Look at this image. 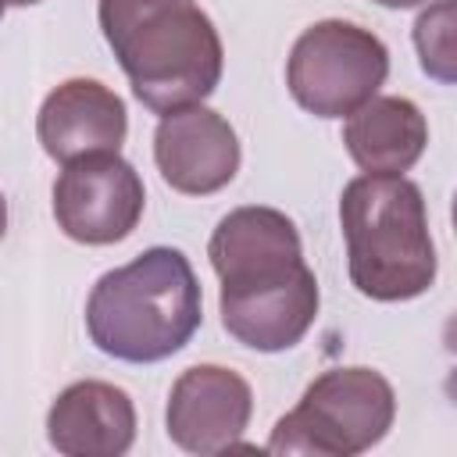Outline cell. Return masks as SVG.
<instances>
[{"label": "cell", "mask_w": 457, "mask_h": 457, "mask_svg": "<svg viewBox=\"0 0 457 457\" xmlns=\"http://www.w3.org/2000/svg\"><path fill=\"white\" fill-rule=\"evenodd\" d=\"M4 232H7V200L0 193V239H4Z\"/></svg>", "instance_id": "cell-16"}, {"label": "cell", "mask_w": 457, "mask_h": 457, "mask_svg": "<svg viewBox=\"0 0 457 457\" xmlns=\"http://www.w3.org/2000/svg\"><path fill=\"white\" fill-rule=\"evenodd\" d=\"M204 321V296L189 257L150 246L129 264L104 271L86 300V328L100 353L154 364L179 353Z\"/></svg>", "instance_id": "cell-2"}, {"label": "cell", "mask_w": 457, "mask_h": 457, "mask_svg": "<svg viewBox=\"0 0 457 457\" xmlns=\"http://www.w3.org/2000/svg\"><path fill=\"white\" fill-rule=\"evenodd\" d=\"M143 207V179L121 154H89L68 161L54 182L57 228L86 246H111L132 236Z\"/></svg>", "instance_id": "cell-6"}, {"label": "cell", "mask_w": 457, "mask_h": 457, "mask_svg": "<svg viewBox=\"0 0 457 457\" xmlns=\"http://www.w3.org/2000/svg\"><path fill=\"white\" fill-rule=\"evenodd\" d=\"M318 303H321V293H318V278L311 268L282 286L218 296L225 332L236 343L261 350V353H278V350L296 346L314 325Z\"/></svg>", "instance_id": "cell-12"}, {"label": "cell", "mask_w": 457, "mask_h": 457, "mask_svg": "<svg viewBox=\"0 0 457 457\" xmlns=\"http://www.w3.org/2000/svg\"><path fill=\"white\" fill-rule=\"evenodd\" d=\"M250 414L253 389L239 371L225 364H193L168 393L164 425L179 450L211 457L243 439Z\"/></svg>", "instance_id": "cell-8"}, {"label": "cell", "mask_w": 457, "mask_h": 457, "mask_svg": "<svg viewBox=\"0 0 457 457\" xmlns=\"http://www.w3.org/2000/svg\"><path fill=\"white\" fill-rule=\"evenodd\" d=\"M154 161L175 193L211 196L236 179L243 150L236 129L218 111L189 104L161 114L154 129Z\"/></svg>", "instance_id": "cell-9"}, {"label": "cell", "mask_w": 457, "mask_h": 457, "mask_svg": "<svg viewBox=\"0 0 457 457\" xmlns=\"http://www.w3.org/2000/svg\"><path fill=\"white\" fill-rule=\"evenodd\" d=\"M396 418V393L375 368H328L282 414L268 436L271 453L353 457L386 439Z\"/></svg>", "instance_id": "cell-4"}, {"label": "cell", "mask_w": 457, "mask_h": 457, "mask_svg": "<svg viewBox=\"0 0 457 457\" xmlns=\"http://www.w3.org/2000/svg\"><path fill=\"white\" fill-rule=\"evenodd\" d=\"M343 143L364 175H403L428 146V121L407 96H371L346 114Z\"/></svg>", "instance_id": "cell-13"}, {"label": "cell", "mask_w": 457, "mask_h": 457, "mask_svg": "<svg viewBox=\"0 0 457 457\" xmlns=\"http://www.w3.org/2000/svg\"><path fill=\"white\" fill-rule=\"evenodd\" d=\"M414 46L425 75L439 82H453V0H436L414 21Z\"/></svg>", "instance_id": "cell-14"}, {"label": "cell", "mask_w": 457, "mask_h": 457, "mask_svg": "<svg viewBox=\"0 0 457 457\" xmlns=\"http://www.w3.org/2000/svg\"><path fill=\"white\" fill-rule=\"evenodd\" d=\"M207 257L221 278V293L268 289L307 271L293 218L261 204L228 211L211 232Z\"/></svg>", "instance_id": "cell-7"}, {"label": "cell", "mask_w": 457, "mask_h": 457, "mask_svg": "<svg viewBox=\"0 0 457 457\" xmlns=\"http://www.w3.org/2000/svg\"><path fill=\"white\" fill-rule=\"evenodd\" d=\"M7 4H14V7H29V4H39V0H7Z\"/></svg>", "instance_id": "cell-17"}, {"label": "cell", "mask_w": 457, "mask_h": 457, "mask_svg": "<svg viewBox=\"0 0 457 457\" xmlns=\"http://www.w3.org/2000/svg\"><path fill=\"white\" fill-rule=\"evenodd\" d=\"M36 136L57 164L89 154H118L129 136V111L111 86L96 79H68L46 93L36 114Z\"/></svg>", "instance_id": "cell-10"}, {"label": "cell", "mask_w": 457, "mask_h": 457, "mask_svg": "<svg viewBox=\"0 0 457 457\" xmlns=\"http://www.w3.org/2000/svg\"><path fill=\"white\" fill-rule=\"evenodd\" d=\"M378 7H393V11H407V7H418V4H428V0H371Z\"/></svg>", "instance_id": "cell-15"}, {"label": "cell", "mask_w": 457, "mask_h": 457, "mask_svg": "<svg viewBox=\"0 0 457 457\" xmlns=\"http://www.w3.org/2000/svg\"><path fill=\"white\" fill-rule=\"evenodd\" d=\"M96 18L136 100L154 114L204 104L218 89L221 36L193 0H100Z\"/></svg>", "instance_id": "cell-1"}, {"label": "cell", "mask_w": 457, "mask_h": 457, "mask_svg": "<svg viewBox=\"0 0 457 457\" xmlns=\"http://www.w3.org/2000/svg\"><path fill=\"white\" fill-rule=\"evenodd\" d=\"M4 11H7V0H0V18H4Z\"/></svg>", "instance_id": "cell-18"}, {"label": "cell", "mask_w": 457, "mask_h": 457, "mask_svg": "<svg viewBox=\"0 0 457 457\" xmlns=\"http://www.w3.org/2000/svg\"><path fill=\"white\" fill-rule=\"evenodd\" d=\"M389 75L386 43L343 18L307 25L286 61V86L293 100L314 118H346L378 93Z\"/></svg>", "instance_id": "cell-5"}, {"label": "cell", "mask_w": 457, "mask_h": 457, "mask_svg": "<svg viewBox=\"0 0 457 457\" xmlns=\"http://www.w3.org/2000/svg\"><path fill=\"white\" fill-rule=\"evenodd\" d=\"M46 439L64 457H121L136 443V403L121 386L71 382L46 411Z\"/></svg>", "instance_id": "cell-11"}, {"label": "cell", "mask_w": 457, "mask_h": 457, "mask_svg": "<svg viewBox=\"0 0 457 457\" xmlns=\"http://www.w3.org/2000/svg\"><path fill=\"white\" fill-rule=\"evenodd\" d=\"M339 225L357 293L400 303L432 289L439 261L418 182L403 175L350 179L339 196Z\"/></svg>", "instance_id": "cell-3"}]
</instances>
